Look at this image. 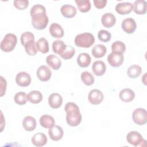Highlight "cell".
Masks as SVG:
<instances>
[{"label": "cell", "instance_id": "37", "mask_svg": "<svg viewBox=\"0 0 147 147\" xmlns=\"http://www.w3.org/2000/svg\"><path fill=\"white\" fill-rule=\"evenodd\" d=\"M98 39L104 42H109L111 38V33L106 30H100L98 33Z\"/></svg>", "mask_w": 147, "mask_h": 147}, {"label": "cell", "instance_id": "4", "mask_svg": "<svg viewBox=\"0 0 147 147\" xmlns=\"http://www.w3.org/2000/svg\"><path fill=\"white\" fill-rule=\"evenodd\" d=\"M17 42V36L13 33H7L1 42V49L5 52H11L15 48Z\"/></svg>", "mask_w": 147, "mask_h": 147}, {"label": "cell", "instance_id": "1", "mask_svg": "<svg viewBox=\"0 0 147 147\" xmlns=\"http://www.w3.org/2000/svg\"><path fill=\"white\" fill-rule=\"evenodd\" d=\"M32 17V25L37 30L44 29L48 24V17L45 7L37 4L32 7L30 11Z\"/></svg>", "mask_w": 147, "mask_h": 147}, {"label": "cell", "instance_id": "27", "mask_svg": "<svg viewBox=\"0 0 147 147\" xmlns=\"http://www.w3.org/2000/svg\"><path fill=\"white\" fill-rule=\"evenodd\" d=\"M107 52L106 47L103 44H98L93 47L91 51L92 56L95 58L103 57Z\"/></svg>", "mask_w": 147, "mask_h": 147}, {"label": "cell", "instance_id": "25", "mask_svg": "<svg viewBox=\"0 0 147 147\" xmlns=\"http://www.w3.org/2000/svg\"><path fill=\"white\" fill-rule=\"evenodd\" d=\"M43 96L41 92L37 90L30 91L27 95V99L29 102L33 104H37L41 102Z\"/></svg>", "mask_w": 147, "mask_h": 147}, {"label": "cell", "instance_id": "41", "mask_svg": "<svg viewBox=\"0 0 147 147\" xmlns=\"http://www.w3.org/2000/svg\"><path fill=\"white\" fill-rule=\"evenodd\" d=\"M7 83L6 80L2 77L1 76V96H2L5 94L6 89Z\"/></svg>", "mask_w": 147, "mask_h": 147}, {"label": "cell", "instance_id": "40", "mask_svg": "<svg viewBox=\"0 0 147 147\" xmlns=\"http://www.w3.org/2000/svg\"><path fill=\"white\" fill-rule=\"evenodd\" d=\"M94 4L97 9H103L107 3L106 0H94Z\"/></svg>", "mask_w": 147, "mask_h": 147}, {"label": "cell", "instance_id": "5", "mask_svg": "<svg viewBox=\"0 0 147 147\" xmlns=\"http://www.w3.org/2000/svg\"><path fill=\"white\" fill-rule=\"evenodd\" d=\"M126 140L131 145L137 146H145L146 145V141L144 140L141 134L136 131H131L126 136Z\"/></svg>", "mask_w": 147, "mask_h": 147}, {"label": "cell", "instance_id": "30", "mask_svg": "<svg viewBox=\"0 0 147 147\" xmlns=\"http://www.w3.org/2000/svg\"><path fill=\"white\" fill-rule=\"evenodd\" d=\"M25 52L29 56H34L37 53V49L35 44L34 40H30L26 42L24 45Z\"/></svg>", "mask_w": 147, "mask_h": 147}, {"label": "cell", "instance_id": "15", "mask_svg": "<svg viewBox=\"0 0 147 147\" xmlns=\"http://www.w3.org/2000/svg\"><path fill=\"white\" fill-rule=\"evenodd\" d=\"M47 64L54 70H58L61 65V61L56 55L51 54L48 55L46 58Z\"/></svg>", "mask_w": 147, "mask_h": 147}, {"label": "cell", "instance_id": "6", "mask_svg": "<svg viewBox=\"0 0 147 147\" xmlns=\"http://www.w3.org/2000/svg\"><path fill=\"white\" fill-rule=\"evenodd\" d=\"M132 119L134 122L138 125H143L147 121L146 110L143 108H137L132 114Z\"/></svg>", "mask_w": 147, "mask_h": 147}, {"label": "cell", "instance_id": "18", "mask_svg": "<svg viewBox=\"0 0 147 147\" xmlns=\"http://www.w3.org/2000/svg\"><path fill=\"white\" fill-rule=\"evenodd\" d=\"M92 69L94 74L98 76H102L104 75L106 70V66L105 63L100 60L95 61L93 63Z\"/></svg>", "mask_w": 147, "mask_h": 147}, {"label": "cell", "instance_id": "29", "mask_svg": "<svg viewBox=\"0 0 147 147\" xmlns=\"http://www.w3.org/2000/svg\"><path fill=\"white\" fill-rule=\"evenodd\" d=\"M37 50L42 53H47L49 52V44L47 40L44 37L38 40L36 44Z\"/></svg>", "mask_w": 147, "mask_h": 147}, {"label": "cell", "instance_id": "12", "mask_svg": "<svg viewBox=\"0 0 147 147\" xmlns=\"http://www.w3.org/2000/svg\"><path fill=\"white\" fill-rule=\"evenodd\" d=\"M64 131L62 127L58 125H54L49 128L48 134L51 139L55 141H57L61 140L63 136Z\"/></svg>", "mask_w": 147, "mask_h": 147}, {"label": "cell", "instance_id": "31", "mask_svg": "<svg viewBox=\"0 0 147 147\" xmlns=\"http://www.w3.org/2000/svg\"><path fill=\"white\" fill-rule=\"evenodd\" d=\"M66 47L67 45H65L62 40H57L52 44V50L54 53L60 55L65 50Z\"/></svg>", "mask_w": 147, "mask_h": 147}, {"label": "cell", "instance_id": "23", "mask_svg": "<svg viewBox=\"0 0 147 147\" xmlns=\"http://www.w3.org/2000/svg\"><path fill=\"white\" fill-rule=\"evenodd\" d=\"M22 126L24 129L28 131L34 130L36 127V121L32 116L25 117L22 121Z\"/></svg>", "mask_w": 147, "mask_h": 147}, {"label": "cell", "instance_id": "17", "mask_svg": "<svg viewBox=\"0 0 147 147\" xmlns=\"http://www.w3.org/2000/svg\"><path fill=\"white\" fill-rule=\"evenodd\" d=\"M101 22L103 26L109 28L115 25L116 18L113 14L111 13H106L102 16Z\"/></svg>", "mask_w": 147, "mask_h": 147}, {"label": "cell", "instance_id": "38", "mask_svg": "<svg viewBox=\"0 0 147 147\" xmlns=\"http://www.w3.org/2000/svg\"><path fill=\"white\" fill-rule=\"evenodd\" d=\"M34 40V34L30 32H25L21 36V43L24 46L26 42Z\"/></svg>", "mask_w": 147, "mask_h": 147}, {"label": "cell", "instance_id": "33", "mask_svg": "<svg viewBox=\"0 0 147 147\" xmlns=\"http://www.w3.org/2000/svg\"><path fill=\"white\" fill-rule=\"evenodd\" d=\"M81 80L83 83L87 86H91L94 83V78L89 72L84 71L81 74Z\"/></svg>", "mask_w": 147, "mask_h": 147}, {"label": "cell", "instance_id": "9", "mask_svg": "<svg viewBox=\"0 0 147 147\" xmlns=\"http://www.w3.org/2000/svg\"><path fill=\"white\" fill-rule=\"evenodd\" d=\"M121 27L125 32L128 34H131L135 32L137 28V24L133 18L129 17L122 21Z\"/></svg>", "mask_w": 147, "mask_h": 147}, {"label": "cell", "instance_id": "10", "mask_svg": "<svg viewBox=\"0 0 147 147\" xmlns=\"http://www.w3.org/2000/svg\"><path fill=\"white\" fill-rule=\"evenodd\" d=\"M32 81L30 75L26 72H20L16 75V82L20 87H27Z\"/></svg>", "mask_w": 147, "mask_h": 147}, {"label": "cell", "instance_id": "24", "mask_svg": "<svg viewBox=\"0 0 147 147\" xmlns=\"http://www.w3.org/2000/svg\"><path fill=\"white\" fill-rule=\"evenodd\" d=\"M39 122L40 125L46 129H49L53 127L55 123L53 117L48 114L42 115L40 118Z\"/></svg>", "mask_w": 147, "mask_h": 147}, {"label": "cell", "instance_id": "13", "mask_svg": "<svg viewBox=\"0 0 147 147\" xmlns=\"http://www.w3.org/2000/svg\"><path fill=\"white\" fill-rule=\"evenodd\" d=\"M63 103L62 96L58 93H52L48 98V103L52 109L59 108Z\"/></svg>", "mask_w": 147, "mask_h": 147}, {"label": "cell", "instance_id": "22", "mask_svg": "<svg viewBox=\"0 0 147 147\" xmlns=\"http://www.w3.org/2000/svg\"><path fill=\"white\" fill-rule=\"evenodd\" d=\"M133 10L135 13L139 15L145 14L146 12V2L144 0L136 1L133 5Z\"/></svg>", "mask_w": 147, "mask_h": 147}, {"label": "cell", "instance_id": "11", "mask_svg": "<svg viewBox=\"0 0 147 147\" xmlns=\"http://www.w3.org/2000/svg\"><path fill=\"white\" fill-rule=\"evenodd\" d=\"M37 76L41 82H47L49 80L52 76L51 69L46 65H41L37 70Z\"/></svg>", "mask_w": 147, "mask_h": 147}, {"label": "cell", "instance_id": "28", "mask_svg": "<svg viewBox=\"0 0 147 147\" xmlns=\"http://www.w3.org/2000/svg\"><path fill=\"white\" fill-rule=\"evenodd\" d=\"M142 72L141 67L138 65H132L130 66L127 70V76L131 78L134 79L140 76Z\"/></svg>", "mask_w": 147, "mask_h": 147}, {"label": "cell", "instance_id": "34", "mask_svg": "<svg viewBox=\"0 0 147 147\" xmlns=\"http://www.w3.org/2000/svg\"><path fill=\"white\" fill-rule=\"evenodd\" d=\"M75 53V50L74 47L71 45H67L66 48L63 52V53L60 55V57L64 60H68L71 59Z\"/></svg>", "mask_w": 147, "mask_h": 147}, {"label": "cell", "instance_id": "32", "mask_svg": "<svg viewBox=\"0 0 147 147\" xmlns=\"http://www.w3.org/2000/svg\"><path fill=\"white\" fill-rule=\"evenodd\" d=\"M79 10L82 13H86L91 9V3L89 0H76Z\"/></svg>", "mask_w": 147, "mask_h": 147}, {"label": "cell", "instance_id": "39", "mask_svg": "<svg viewBox=\"0 0 147 147\" xmlns=\"http://www.w3.org/2000/svg\"><path fill=\"white\" fill-rule=\"evenodd\" d=\"M13 4L17 9L22 10L28 7L29 1L27 0H15Z\"/></svg>", "mask_w": 147, "mask_h": 147}, {"label": "cell", "instance_id": "35", "mask_svg": "<svg viewBox=\"0 0 147 147\" xmlns=\"http://www.w3.org/2000/svg\"><path fill=\"white\" fill-rule=\"evenodd\" d=\"M111 50L114 52L123 53L126 50L125 44L121 41H116L112 44Z\"/></svg>", "mask_w": 147, "mask_h": 147}, {"label": "cell", "instance_id": "16", "mask_svg": "<svg viewBox=\"0 0 147 147\" xmlns=\"http://www.w3.org/2000/svg\"><path fill=\"white\" fill-rule=\"evenodd\" d=\"M60 12L63 17L71 18L75 16L76 14V9L71 5H64L61 7Z\"/></svg>", "mask_w": 147, "mask_h": 147}, {"label": "cell", "instance_id": "2", "mask_svg": "<svg viewBox=\"0 0 147 147\" xmlns=\"http://www.w3.org/2000/svg\"><path fill=\"white\" fill-rule=\"evenodd\" d=\"M66 113V121L71 126H76L82 121V115L78 106L73 102H68L64 107Z\"/></svg>", "mask_w": 147, "mask_h": 147}, {"label": "cell", "instance_id": "3", "mask_svg": "<svg viewBox=\"0 0 147 147\" xmlns=\"http://www.w3.org/2000/svg\"><path fill=\"white\" fill-rule=\"evenodd\" d=\"M75 44L80 48H90L95 42V37L90 33H83L78 34L75 38Z\"/></svg>", "mask_w": 147, "mask_h": 147}, {"label": "cell", "instance_id": "14", "mask_svg": "<svg viewBox=\"0 0 147 147\" xmlns=\"http://www.w3.org/2000/svg\"><path fill=\"white\" fill-rule=\"evenodd\" d=\"M133 6L130 2L119 3L115 6V10L121 15H126L133 10Z\"/></svg>", "mask_w": 147, "mask_h": 147}, {"label": "cell", "instance_id": "8", "mask_svg": "<svg viewBox=\"0 0 147 147\" xmlns=\"http://www.w3.org/2000/svg\"><path fill=\"white\" fill-rule=\"evenodd\" d=\"M103 97V94L101 91L98 89H93L90 91L88 99L90 103L96 105L102 102Z\"/></svg>", "mask_w": 147, "mask_h": 147}, {"label": "cell", "instance_id": "26", "mask_svg": "<svg viewBox=\"0 0 147 147\" xmlns=\"http://www.w3.org/2000/svg\"><path fill=\"white\" fill-rule=\"evenodd\" d=\"M91 59L89 54L87 53H81L77 58V63L79 66L82 68L87 67L91 63Z\"/></svg>", "mask_w": 147, "mask_h": 147}, {"label": "cell", "instance_id": "36", "mask_svg": "<svg viewBox=\"0 0 147 147\" xmlns=\"http://www.w3.org/2000/svg\"><path fill=\"white\" fill-rule=\"evenodd\" d=\"M14 102L18 105H24L28 101L27 94L25 92L20 91L16 94L14 97Z\"/></svg>", "mask_w": 147, "mask_h": 147}, {"label": "cell", "instance_id": "20", "mask_svg": "<svg viewBox=\"0 0 147 147\" xmlns=\"http://www.w3.org/2000/svg\"><path fill=\"white\" fill-rule=\"evenodd\" d=\"M49 33L51 35L57 38H62L64 36V30L61 26L57 23H53L51 25L49 29Z\"/></svg>", "mask_w": 147, "mask_h": 147}, {"label": "cell", "instance_id": "42", "mask_svg": "<svg viewBox=\"0 0 147 147\" xmlns=\"http://www.w3.org/2000/svg\"><path fill=\"white\" fill-rule=\"evenodd\" d=\"M146 73H145L143 76V77L142 78V82L145 85H146Z\"/></svg>", "mask_w": 147, "mask_h": 147}, {"label": "cell", "instance_id": "7", "mask_svg": "<svg viewBox=\"0 0 147 147\" xmlns=\"http://www.w3.org/2000/svg\"><path fill=\"white\" fill-rule=\"evenodd\" d=\"M123 53L112 52L107 56V61L109 64L113 67H120L123 62Z\"/></svg>", "mask_w": 147, "mask_h": 147}, {"label": "cell", "instance_id": "21", "mask_svg": "<svg viewBox=\"0 0 147 147\" xmlns=\"http://www.w3.org/2000/svg\"><path fill=\"white\" fill-rule=\"evenodd\" d=\"M47 137L42 133H37L32 138V142L36 146H44L47 142Z\"/></svg>", "mask_w": 147, "mask_h": 147}, {"label": "cell", "instance_id": "19", "mask_svg": "<svg viewBox=\"0 0 147 147\" xmlns=\"http://www.w3.org/2000/svg\"><path fill=\"white\" fill-rule=\"evenodd\" d=\"M120 99L124 102H130L135 98L134 92L130 88H123L119 94Z\"/></svg>", "mask_w": 147, "mask_h": 147}]
</instances>
